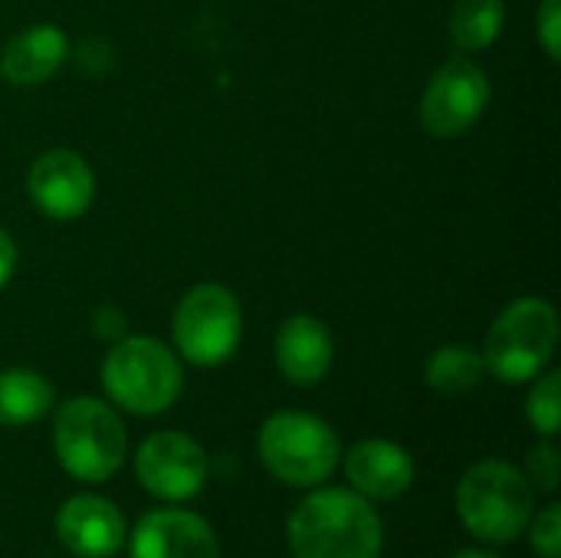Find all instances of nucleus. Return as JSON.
I'll use <instances>...</instances> for the list:
<instances>
[{"mask_svg": "<svg viewBox=\"0 0 561 558\" xmlns=\"http://www.w3.org/2000/svg\"><path fill=\"white\" fill-rule=\"evenodd\" d=\"M26 194L49 220H79L95 201V174L79 151L49 148L30 164Z\"/></svg>", "mask_w": 561, "mask_h": 558, "instance_id": "nucleus-10", "label": "nucleus"}, {"mask_svg": "<svg viewBox=\"0 0 561 558\" xmlns=\"http://www.w3.org/2000/svg\"><path fill=\"white\" fill-rule=\"evenodd\" d=\"M490 105V76L467 56L447 59L421 95V125L434 138L470 132Z\"/></svg>", "mask_w": 561, "mask_h": 558, "instance_id": "nucleus-8", "label": "nucleus"}, {"mask_svg": "<svg viewBox=\"0 0 561 558\" xmlns=\"http://www.w3.org/2000/svg\"><path fill=\"white\" fill-rule=\"evenodd\" d=\"M332 332L316 316H289L276 335V365L286 382L309 388L319 385L332 368Z\"/></svg>", "mask_w": 561, "mask_h": 558, "instance_id": "nucleus-14", "label": "nucleus"}, {"mask_svg": "<svg viewBox=\"0 0 561 558\" xmlns=\"http://www.w3.org/2000/svg\"><path fill=\"white\" fill-rule=\"evenodd\" d=\"M102 385L122 411L154 418L178 401L184 372L164 342L151 335H122L102 362Z\"/></svg>", "mask_w": 561, "mask_h": 558, "instance_id": "nucleus-4", "label": "nucleus"}, {"mask_svg": "<svg viewBox=\"0 0 561 558\" xmlns=\"http://www.w3.org/2000/svg\"><path fill=\"white\" fill-rule=\"evenodd\" d=\"M131 558H220L210 523L187 510H154L131 533Z\"/></svg>", "mask_w": 561, "mask_h": 558, "instance_id": "nucleus-12", "label": "nucleus"}, {"mask_svg": "<svg viewBox=\"0 0 561 558\" xmlns=\"http://www.w3.org/2000/svg\"><path fill=\"white\" fill-rule=\"evenodd\" d=\"M536 506V490L510 460H480L457 483V516L467 533L490 546L516 543Z\"/></svg>", "mask_w": 561, "mask_h": 558, "instance_id": "nucleus-2", "label": "nucleus"}, {"mask_svg": "<svg viewBox=\"0 0 561 558\" xmlns=\"http://www.w3.org/2000/svg\"><path fill=\"white\" fill-rule=\"evenodd\" d=\"M56 391L33 368H7L0 372V424L3 428H30L53 411Z\"/></svg>", "mask_w": 561, "mask_h": 558, "instance_id": "nucleus-16", "label": "nucleus"}, {"mask_svg": "<svg viewBox=\"0 0 561 558\" xmlns=\"http://www.w3.org/2000/svg\"><path fill=\"white\" fill-rule=\"evenodd\" d=\"M53 451L72 480L105 483L125 460V424L115 408L99 398H69L53 418Z\"/></svg>", "mask_w": 561, "mask_h": 558, "instance_id": "nucleus-3", "label": "nucleus"}, {"mask_svg": "<svg viewBox=\"0 0 561 558\" xmlns=\"http://www.w3.org/2000/svg\"><path fill=\"white\" fill-rule=\"evenodd\" d=\"M526 480L536 493H556L561 483V454L556 451V444H536L529 454H526Z\"/></svg>", "mask_w": 561, "mask_h": 558, "instance_id": "nucleus-20", "label": "nucleus"}, {"mask_svg": "<svg viewBox=\"0 0 561 558\" xmlns=\"http://www.w3.org/2000/svg\"><path fill=\"white\" fill-rule=\"evenodd\" d=\"M207 454L184 431H158L135 454L138 483L168 503L194 500L207 483Z\"/></svg>", "mask_w": 561, "mask_h": 558, "instance_id": "nucleus-9", "label": "nucleus"}, {"mask_svg": "<svg viewBox=\"0 0 561 558\" xmlns=\"http://www.w3.org/2000/svg\"><path fill=\"white\" fill-rule=\"evenodd\" d=\"M260 460L286 487H319L332 477L342 457L339 434L316 414L276 411L256 437Z\"/></svg>", "mask_w": 561, "mask_h": 558, "instance_id": "nucleus-6", "label": "nucleus"}, {"mask_svg": "<svg viewBox=\"0 0 561 558\" xmlns=\"http://www.w3.org/2000/svg\"><path fill=\"white\" fill-rule=\"evenodd\" d=\"M506 23V3L503 0H454L450 7V39L463 53H477L496 43Z\"/></svg>", "mask_w": 561, "mask_h": 558, "instance_id": "nucleus-18", "label": "nucleus"}, {"mask_svg": "<svg viewBox=\"0 0 561 558\" xmlns=\"http://www.w3.org/2000/svg\"><path fill=\"white\" fill-rule=\"evenodd\" d=\"M450 558H500L496 553H490V549H460L457 556Z\"/></svg>", "mask_w": 561, "mask_h": 558, "instance_id": "nucleus-25", "label": "nucleus"}, {"mask_svg": "<svg viewBox=\"0 0 561 558\" xmlns=\"http://www.w3.org/2000/svg\"><path fill=\"white\" fill-rule=\"evenodd\" d=\"M483 375H486L483 352H477L470 345H444L424 365L427 388H434L437 395H447V398L473 391L483 382Z\"/></svg>", "mask_w": 561, "mask_h": 558, "instance_id": "nucleus-17", "label": "nucleus"}, {"mask_svg": "<svg viewBox=\"0 0 561 558\" xmlns=\"http://www.w3.org/2000/svg\"><path fill=\"white\" fill-rule=\"evenodd\" d=\"M56 539L79 558L115 556L125 543L122 510L95 493L69 497L56 513Z\"/></svg>", "mask_w": 561, "mask_h": 558, "instance_id": "nucleus-11", "label": "nucleus"}, {"mask_svg": "<svg viewBox=\"0 0 561 558\" xmlns=\"http://www.w3.org/2000/svg\"><path fill=\"white\" fill-rule=\"evenodd\" d=\"M556 345H559L556 306L539 296H526L510 303L490 326L483 362L496 382L523 385L549 368Z\"/></svg>", "mask_w": 561, "mask_h": 558, "instance_id": "nucleus-5", "label": "nucleus"}, {"mask_svg": "<svg viewBox=\"0 0 561 558\" xmlns=\"http://www.w3.org/2000/svg\"><path fill=\"white\" fill-rule=\"evenodd\" d=\"M92 329H95V335L102 339V342H118L122 335H125V316H122V309H115V306H102L99 312H95V319H92Z\"/></svg>", "mask_w": 561, "mask_h": 558, "instance_id": "nucleus-23", "label": "nucleus"}, {"mask_svg": "<svg viewBox=\"0 0 561 558\" xmlns=\"http://www.w3.org/2000/svg\"><path fill=\"white\" fill-rule=\"evenodd\" d=\"M13 270H16V243H13V237L0 227V289L10 283Z\"/></svg>", "mask_w": 561, "mask_h": 558, "instance_id": "nucleus-24", "label": "nucleus"}, {"mask_svg": "<svg viewBox=\"0 0 561 558\" xmlns=\"http://www.w3.org/2000/svg\"><path fill=\"white\" fill-rule=\"evenodd\" d=\"M533 382L536 385L526 398V418L542 437H556L561 428V375L546 372Z\"/></svg>", "mask_w": 561, "mask_h": 558, "instance_id": "nucleus-19", "label": "nucleus"}, {"mask_svg": "<svg viewBox=\"0 0 561 558\" xmlns=\"http://www.w3.org/2000/svg\"><path fill=\"white\" fill-rule=\"evenodd\" d=\"M345 477H348L352 490L362 493L365 500L388 503V500H398L411 490L414 460L401 444L385 441V437H368L348 451Z\"/></svg>", "mask_w": 561, "mask_h": 558, "instance_id": "nucleus-13", "label": "nucleus"}, {"mask_svg": "<svg viewBox=\"0 0 561 558\" xmlns=\"http://www.w3.org/2000/svg\"><path fill=\"white\" fill-rule=\"evenodd\" d=\"M286 539L293 558H381L385 526L371 500L355 490L325 487L293 510Z\"/></svg>", "mask_w": 561, "mask_h": 558, "instance_id": "nucleus-1", "label": "nucleus"}, {"mask_svg": "<svg viewBox=\"0 0 561 558\" xmlns=\"http://www.w3.org/2000/svg\"><path fill=\"white\" fill-rule=\"evenodd\" d=\"M69 56V39L53 23H36L20 30L0 53V76L10 86H39L59 72Z\"/></svg>", "mask_w": 561, "mask_h": 558, "instance_id": "nucleus-15", "label": "nucleus"}, {"mask_svg": "<svg viewBox=\"0 0 561 558\" xmlns=\"http://www.w3.org/2000/svg\"><path fill=\"white\" fill-rule=\"evenodd\" d=\"M243 339L240 299L220 283H201L174 309V345L197 368H217L233 358Z\"/></svg>", "mask_w": 561, "mask_h": 558, "instance_id": "nucleus-7", "label": "nucleus"}, {"mask_svg": "<svg viewBox=\"0 0 561 558\" xmlns=\"http://www.w3.org/2000/svg\"><path fill=\"white\" fill-rule=\"evenodd\" d=\"M529 543L533 553L539 558H561V506L549 503L546 510L536 513V520H529Z\"/></svg>", "mask_w": 561, "mask_h": 558, "instance_id": "nucleus-21", "label": "nucleus"}, {"mask_svg": "<svg viewBox=\"0 0 561 558\" xmlns=\"http://www.w3.org/2000/svg\"><path fill=\"white\" fill-rule=\"evenodd\" d=\"M536 26H539V39H542V49L552 62H559L561 53V0H542L539 7V16H536Z\"/></svg>", "mask_w": 561, "mask_h": 558, "instance_id": "nucleus-22", "label": "nucleus"}]
</instances>
